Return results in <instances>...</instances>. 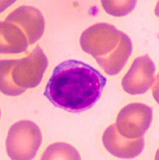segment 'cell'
Masks as SVG:
<instances>
[{"label": "cell", "instance_id": "cell-1", "mask_svg": "<svg viewBox=\"0 0 159 160\" xmlns=\"http://www.w3.org/2000/svg\"><path fill=\"white\" fill-rule=\"evenodd\" d=\"M105 85L106 78L97 69L77 60H68L55 68L44 95L56 107L80 113L98 101Z\"/></svg>", "mask_w": 159, "mask_h": 160}, {"label": "cell", "instance_id": "cell-2", "mask_svg": "<svg viewBox=\"0 0 159 160\" xmlns=\"http://www.w3.org/2000/svg\"><path fill=\"white\" fill-rule=\"evenodd\" d=\"M42 142L39 127L29 120L14 123L7 138V155L14 160L34 159Z\"/></svg>", "mask_w": 159, "mask_h": 160}, {"label": "cell", "instance_id": "cell-3", "mask_svg": "<svg viewBox=\"0 0 159 160\" xmlns=\"http://www.w3.org/2000/svg\"><path fill=\"white\" fill-rule=\"evenodd\" d=\"M47 58L41 47H35L24 59L13 61L12 77L14 83L21 89H31L41 83L46 70Z\"/></svg>", "mask_w": 159, "mask_h": 160}, {"label": "cell", "instance_id": "cell-4", "mask_svg": "<svg viewBox=\"0 0 159 160\" xmlns=\"http://www.w3.org/2000/svg\"><path fill=\"white\" fill-rule=\"evenodd\" d=\"M122 35V32L111 24H95L87 28L81 36V47L93 58L104 57L117 46Z\"/></svg>", "mask_w": 159, "mask_h": 160}, {"label": "cell", "instance_id": "cell-5", "mask_svg": "<svg viewBox=\"0 0 159 160\" xmlns=\"http://www.w3.org/2000/svg\"><path fill=\"white\" fill-rule=\"evenodd\" d=\"M152 122V109L145 104H130L122 108L116 118L115 128L126 138L142 137Z\"/></svg>", "mask_w": 159, "mask_h": 160}, {"label": "cell", "instance_id": "cell-6", "mask_svg": "<svg viewBox=\"0 0 159 160\" xmlns=\"http://www.w3.org/2000/svg\"><path fill=\"white\" fill-rule=\"evenodd\" d=\"M155 66L148 56L135 59L130 70L122 78V88L132 95L146 93L154 81Z\"/></svg>", "mask_w": 159, "mask_h": 160}, {"label": "cell", "instance_id": "cell-7", "mask_svg": "<svg viewBox=\"0 0 159 160\" xmlns=\"http://www.w3.org/2000/svg\"><path fill=\"white\" fill-rule=\"evenodd\" d=\"M7 21L22 29L27 37L29 45L36 43L44 32V18L36 8L22 5L8 15Z\"/></svg>", "mask_w": 159, "mask_h": 160}, {"label": "cell", "instance_id": "cell-8", "mask_svg": "<svg viewBox=\"0 0 159 160\" xmlns=\"http://www.w3.org/2000/svg\"><path fill=\"white\" fill-rule=\"evenodd\" d=\"M104 147L113 156L122 159H131L138 156L145 147L142 137L131 139L126 138L118 133L115 125H112L105 131L103 135Z\"/></svg>", "mask_w": 159, "mask_h": 160}, {"label": "cell", "instance_id": "cell-9", "mask_svg": "<svg viewBox=\"0 0 159 160\" xmlns=\"http://www.w3.org/2000/svg\"><path fill=\"white\" fill-rule=\"evenodd\" d=\"M132 52V42L127 35L122 32L117 46L104 57L94 58L102 69L109 75H116L125 67Z\"/></svg>", "mask_w": 159, "mask_h": 160}, {"label": "cell", "instance_id": "cell-10", "mask_svg": "<svg viewBox=\"0 0 159 160\" xmlns=\"http://www.w3.org/2000/svg\"><path fill=\"white\" fill-rule=\"evenodd\" d=\"M28 45L22 29L7 20L0 23V52L21 53L26 51Z\"/></svg>", "mask_w": 159, "mask_h": 160}, {"label": "cell", "instance_id": "cell-11", "mask_svg": "<svg viewBox=\"0 0 159 160\" xmlns=\"http://www.w3.org/2000/svg\"><path fill=\"white\" fill-rule=\"evenodd\" d=\"M13 61H1L0 62V90L3 94L10 96H18L25 91L19 88L14 83L12 77Z\"/></svg>", "mask_w": 159, "mask_h": 160}, {"label": "cell", "instance_id": "cell-12", "mask_svg": "<svg viewBox=\"0 0 159 160\" xmlns=\"http://www.w3.org/2000/svg\"><path fill=\"white\" fill-rule=\"evenodd\" d=\"M43 160H55V159H68V160H80L81 156L79 152L72 146L63 142H57L49 146L45 150L42 156Z\"/></svg>", "mask_w": 159, "mask_h": 160}, {"label": "cell", "instance_id": "cell-13", "mask_svg": "<svg viewBox=\"0 0 159 160\" xmlns=\"http://www.w3.org/2000/svg\"><path fill=\"white\" fill-rule=\"evenodd\" d=\"M104 10L111 16L122 17L130 14L136 5L135 0H104L102 1Z\"/></svg>", "mask_w": 159, "mask_h": 160}]
</instances>
